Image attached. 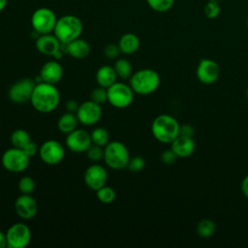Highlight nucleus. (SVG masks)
Instances as JSON below:
<instances>
[{"mask_svg": "<svg viewBox=\"0 0 248 248\" xmlns=\"http://www.w3.org/2000/svg\"><path fill=\"white\" fill-rule=\"evenodd\" d=\"M30 103L39 112L48 113L56 109L60 103V92L55 84L47 82L36 83Z\"/></svg>", "mask_w": 248, "mask_h": 248, "instance_id": "nucleus-1", "label": "nucleus"}, {"mask_svg": "<svg viewBox=\"0 0 248 248\" xmlns=\"http://www.w3.org/2000/svg\"><path fill=\"white\" fill-rule=\"evenodd\" d=\"M179 129L178 121L170 114L158 115L151 124L153 137L163 143H171L179 136Z\"/></svg>", "mask_w": 248, "mask_h": 248, "instance_id": "nucleus-2", "label": "nucleus"}, {"mask_svg": "<svg viewBox=\"0 0 248 248\" xmlns=\"http://www.w3.org/2000/svg\"><path fill=\"white\" fill-rule=\"evenodd\" d=\"M130 86L139 95H149L160 85V77L152 69H140L130 77Z\"/></svg>", "mask_w": 248, "mask_h": 248, "instance_id": "nucleus-3", "label": "nucleus"}, {"mask_svg": "<svg viewBox=\"0 0 248 248\" xmlns=\"http://www.w3.org/2000/svg\"><path fill=\"white\" fill-rule=\"evenodd\" d=\"M53 32L61 44H68L79 38L82 32V23L75 16H64L57 19Z\"/></svg>", "mask_w": 248, "mask_h": 248, "instance_id": "nucleus-4", "label": "nucleus"}, {"mask_svg": "<svg viewBox=\"0 0 248 248\" xmlns=\"http://www.w3.org/2000/svg\"><path fill=\"white\" fill-rule=\"evenodd\" d=\"M104 160L108 168L112 170H123L127 168L130 153L124 143L118 140H112L104 148Z\"/></svg>", "mask_w": 248, "mask_h": 248, "instance_id": "nucleus-5", "label": "nucleus"}, {"mask_svg": "<svg viewBox=\"0 0 248 248\" xmlns=\"http://www.w3.org/2000/svg\"><path fill=\"white\" fill-rule=\"evenodd\" d=\"M108 102L116 108H125L129 107L134 100L135 92L130 84L115 81L107 88Z\"/></svg>", "mask_w": 248, "mask_h": 248, "instance_id": "nucleus-6", "label": "nucleus"}, {"mask_svg": "<svg viewBox=\"0 0 248 248\" xmlns=\"http://www.w3.org/2000/svg\"><path fill=\"white\" fill-rule=\"evenodd\" d=\"M1 163L8 171L19 173L28 168L30 157L22 149L12 147L3 153Z\"/></svg>", "mask_w": 248, "mask_h": 248, "instance_id": "nucleus-7", "label": "nucleus"}, {"mask_svg": "<svg viewBox=\"0 0 248 248\" xmlns=\"http://www.w3.org/2000/svg\"><path fill=\"white\" fill-rule=\"evenodd\" d=\"M56 16L54 13L47 8H40L36 10L31 17L33 29L39 34H49L54 30L56 24Z\"/></svg>", "mask_w": 248, "mask_h": 248, "instance_id": "nucleus-8", "label": "nucleus"}, {"mask_svg": "<svg viewBox=\"0 0 248 248\" xmlns=\"http://www.w3.org/2000/svg\"><path fill=\"white\" fill-rule=\"evenodd\" d=\"M6 236L9 248H24L30 243L31 231L26 224L17 222L10 226Z\"/></svg>", "mask_w": 248, "mask_h": 248, "instance_id": "nucleus-9", "label": "nucleus"}, {"mask_svg": "<svg viewBox=\"0 0 248 248\" xmlns=\"http://www.w3.org/2000/svg\"><path fill=\"white\" fill-rule=\"evenodd\" d=\"M38 154L45 164L55 166L61 163L64 159L65 148L59 141L48 140L39 147Z\"/></svg>", "mask_w": 248, "mask_h": 248, "instance_id": "nucleus-10", "label": "nucleus"}, {"mask_svg": "<svg viewBox=\"0 0 248 248\" xmlns=\"http://www.w3.org/2000/svg\"><path fill=\"white\" fill-rule=\"evenodd\" d=\"M35 85V80L31 78H22L17 80L9 89V99L16 104H24L28 101L30 102Z\"/></svg>", "mask_w": 248, "mask_h": 248, "instance_id": "nucleus-11", "label": "nucleus"}, {"mask_svg": "<svg viewBox=\"0 0 248 248\" xmlns=\"http://www.w3.org/2000/svg\"><path fill=\"white\" fill-rule=\"evenodd\" d=\"M102 113L101 105L92 100L81 103L76 112L79 123L84 126H92L98 123L102 117Z\"/></svg>", "mask_w": 248, "mask_h": 248, "instance_id": "nucleus-12", "label": "nucleus"}, {"mask_svg": "<svg viewBox=\"0 0 248 248\" xmlns=\"http://www.w3.org/2000/svg\"><path fill=\"white\" fill-rule=\"evenodd\" d=\"M92 144L90 134L83 129H76L69 133L66 138V146L69 150L81 153L86 152L89 146Z\"/></svg>", "mask_w": 248, "mask_h": 248, "instance_id": "nucleus-13", "label": "nucleus"}, {"mask_svg": "<svg viewBox=\"0 0 248 248\" xmlns=\"http://www.w3.org/2000/svg\"><path fill=\"white\" fill-rule=\"evenodd\" d=\"M107 181L108 171L103 166L99 164H93L89 166L84 171V183L89 189L93 191H97L101 187L105 186Z\"/></svg>", "mask_w": 248, "mask_h": 248, "instance_id": "nucleus-14", "label": "nucleus"}, {"mask_svg": "<svg viewBox=\"0 0 248 248\" xmlns=\"http://www.w3.org/2000/svg\"><path fill=\"white\" fill-rule=\"evenodd\" d=\"M219 65L214 60L208 58L200 60L196 70V75L202 83L211 84L215 82L219 78Z\"/></svg>", "mask_w": 248, "mask_h": 248, "instance_id": "nucleus-15", "label": "nucleus"}, {"mask_svg": "<svg viewBox=\"0 0 248 248\" xmlns=\"http://www.w3.org/2000/svg\"><path fill=\"white\" fill-rule=\"evenodd\" d=\"M15 210L21 219L30 220L37 214L38 204L30 194H21L15 202Z\"/></svg>", "mask_w": 248, "mask_h": 248, "instance_id": "nucleus-16", "label": "nucleus"}, {"mask_svg": "<svg viewBox=\"0 0 248 248\" xmlns=\"http://www.w3.org/2000/svg\"><path fill=\"white\" fill-rule=\"evenodd\" d=\"M39 76L44 82L56 84L63 77V68L57 60H50L42 66Z\"/></svg>", "mask_w": 248, "mask_h": 248, "instance_id": "nucleus-17", "label": "nucleus"}, {"mask_svg": "<svg viewBox=\"0 0 248 248\" xmlns=\"http://www.w3.org/2000/svg\"><path fill=\"white\" fill-rule=\"evenodd\" d=\"M60 48L64 53H67L76 59L85 58L88 56L90 52L89 44L86 41L79 38L68 44H61Z\"/></svg>", "mask_w": 248, "mask_h": 248, "instance_id": "nucleus-18", "label": "nucleus"}, {"mask_svg": "<svg viewBox=\"0 0 248 248\" xmlns=\"http://www.w3.org/2000/svg\"><path fill=\"white\" fill-rule=\"evenodd\" d=\"M61 43L55 35L43 34L36 40V47L39 52L45 55L52 56L58 49H60Z\"/></svg>", "mask_w": 248, "mask_h": 248, "instance_id": "nucleus-19", "label": "nucleus"}, {"mask_svg": "<svg viewBox=\"0 0 248 248\" xmlns=\"http://www.w3.org/2000/svg\"><path fill=\"white\" fill-rule=\"evenodd\" d=\"M195 141L193 138L178 136L171 142V149L178 158H186L191 156L195 151Z\"/></svg>", "mask_w": 248, "mask_h": 248, "instance_id": "nucleus-20", "label": "nucleus"}, {"mask_svg": "<svg viewBox=\"0 0 248 248\" xmlns=\"http://www.w3.org/2000/svg\"><path fill=\"white\" fill-rule=\"evenodd\" d=\"M117 78L118 77L114 68L108 65L100 67L96 73V81L99 86L104 88H108L110 85H112L116 81Z\"/></svg>", "mask_w": 248, "mask_h": 248, "instance_id": "nucleus-21", "label": "nucleus"}, {"mask_svg": "<svg viewBox=\"0 0 248 248\" xmlns=\"http://www.w3.org/2000/svg\"><path fill=\"white\" fill-rule=\"evenodd\" d=\"M120 52L124 54H133L140 47V39L133 33L124 34L118 42Z\"/></svg>", "mask_w": 248, "mask_h": 248, "instance_id": "nucleus-22", "label": "nucleus"}, {"mask_svg": "<svg viewBox=\"0 0 248 248\" xmlns=\"http://www.w3.org/2000/svg\"><path fill=\"white\" fill-rule=\"evenodd\" d=\"M78 123L79 121L77 117V114L67 111L59 117L57 121V128L61 133L68 135L69 133L77 129Z\"/></svg>", "mask_w": 248, "mask_h": 248, "instance_id": "nucleus-23", "label": "nucleus"}, {"mask_svg": "<svg viewBox=\"0 0 248 248\" xmlns=\"http://www.w3.org/2000/svg\"><path fill=\"white\" fill-rule=\"evenodd\" d=\"M30 141H31L30 135L24 129H16L11 135V142L14 147L22 149Z\"/></svg>", "mask_w": 248, "mask_h": 248, "instance_id": "nucleus-24", "label": "nucleus"}, {"mask_svg": "<svg viewBox=\"0 0 248 248\" xmlns=\"http://www.w3.org/2000/svg\"><path fill=\"white\" fill-rule=\"evenodd\" d=\"M113 68L117 77L122 79H128L132 76V65L130 61L125 58L117 59Z\"/></svg>", "mask_w": 248, "mask_h": 248, "instance_id": "nucleus-25", "label": "nucleus"}, {"mask_svg": "<svg viewBox=\"0 0 248 248\" xmlns=\"http://www.w3.org/2000/svg\"><path fill=\"white\" fill-rule=\"evenodd\" d=\"M216 231V224L210 219H203L197 226V233L201 237H210Z\"/></svg>", "mask_w": 248, "mask_h": 248, "instance_id": "nucleus-26", "label": "nucleus"}, {"mask_svg": "<svg viewBox=\"0 0 248 248\" xmlns=\"http://www.w3.org/2000/svg\"><path fill=\"white\" fill-rule=\"evenodd\" d=\"M90 136H91V140H92V143L94 144H97V145H100V146H103L105 147L109 141V135L107 131V129L103 128V127H98V128H95L91 133H90Z\"/></svg>", "mask_w": 248, "mask_h": 248, "instance_id": "nucleus-27", "label": "nucleus"}, {"mask_svg": "<svg viewBox=\"0 0 248 248\" xmlns=\"http://www.w3.org/2000/svg\"><path fill=\"white\" fill-rule=\"evenodd\" d=\"M96 196L98 198V200L102 202V203H105V204H108V203H111L114 202L115 200V197H116V194H115V191L114 189H112L111 187L109 186H103L101 187L100 189H98L96 191Z\"/></svg>", "mask_w": 248, "mask_h": 248, "instance_id": "nucleus-28", "label": "nucleus"}, {"mask_svg": "<svg viewBox=\"0 0 248 248\" xmlns=\"http://www.w3.org/2000/svg\"><path fill=\"white\" fill-rule=\"evenodd\" d=\"M148 6L158 13H165L171 9L174 0H146Z\"/></svg>", "mask_w": 248, "mask_h": 248, "instance_id": "nucleus-29", "label": "nucleus"}, {"mask_svg": "<svg viewBox=\"0 0 248 248\" xmlns=\"http://www.w3.org/2000/svg\"><path fill=\"white\" fill-rule=\"evenodd\" d=\"M17 186L21 194H31L35 190V181L31 176H22L19 179Z\"/></svg>", "mask_w": 248, "mask_h": 248, "instance_id": "nucleus-30", "label": "nucleus"}, {"mask_svg": "<svg viewBox=\"0 0 248 248\" xmlns=\"http://www.w3.org/2000/svg\"><path fill=\"white\" fill-rule=\"evenodd\" d=\"M87 158L92 162H99L104 159V148L103 146L92 143L86 150Z\"/></svg>", "mask_w": 248, "mask_h": 248, "instance_id": "nucleus-31", "label": "nucleus"}, {"mask_svg": "<svg viewBox=\"0 0 248 248\" xmlns=\"http://www.w3.org/2000/svg\"><path fill=\"white\" fill-rule=\"evenodd\" d=\"M220 12H221L220 4L212 1H207L203 7L204 16L209 19H214L218 17V16L220 15Z\"/></svg>", "mask_w": 248, "mask_h": 248, "instance_id": "nucleus-32", "label": "nucleus"}, {"mask_svg": "<svg viewBox=\"0 0 248 248\" xmlns=\"http://www.w3.org/2000/svg\"><path fill=\"white\" fill-rule=\"evenodd\" d=\"M90 100H92L93 102H95L99 105H102L105 102H108L107 88L99 86V87L93 89L90 94Z\"/></svg>", "mask_w": 248, "mask_h": 248, "instance_id": "nucleus-33", "label": "nucleus"}, {"mask_svg": "<svg viewBox=\"0 0 248 248\" xmlns=\"http://www.w3.org/2000/svg\"><path fill=\"white\" fill-rule=\"evenodd\" d=\"M145 167V161L140 156H135L133 158H130L129 163L127 165V168L132 172H140Z\"/></svg>", "mask_w": 248, "mask_h": 248, "instance_id": "nucleus-34", "label": "nucleus"}, {"mask_svg": "<svg viewBox=\"0 0 248 248\" xmlns=\"http://www.w3.org/2000/svg\"><path fill=\"white\" fill-rule=\"evenodd\" d=\"M177 158L178 157L176 156V154L174 153V151L171 148L168 149V150H165L161 154V161L165 165H172L176 161Z\"/></svg>", "mask_w": 248, "mask_h": 248, "instance_id": "nucleus-35", "label": "nucleus"}, {"mask_svg": "<svg viewBox=\"0 0 248 248\" xmlns=\"http://www.w3.org/2000/svg\"><path fill=\"white\" fill-rule=\"evenodd\" d=\"M120 52V49H119V46L118 45H114V44H109L108 45L105 49H104V53L105 55L109 58V59H112V58H115L118 56Z\"/></svg>", "mask_w": 248, "mask_h": 248, "instance_id": "nucleus-36", "label": "nucleus"}, {"mask_svg": "<svg viewBox=\"0 0 248 248\" xmlns=\"http://www.w3.org/2000/svg\"><path fill=\"white\" fill-rule=\"evenodd\" d=\"M194 135H195V129L193 126H191L189 124L180 125L179 136L186 137V138H193Z\"/></svg>", "mask_w": 248, "mask_h": 248, "instance_id": "nucleus-37", "label": "nucleus"}, {"mask_svg": "<svg viewBox=\"0 0 248 248\" xmlns=\"http://www.w3.org/2000/svg\"><path fill=\"white\" fill-rule=\"evenodd\" d=\"M22 150L31 158V157H33L34 155H36V153L39 152V147L37 146V144H36L35 142H33V141L31 140L29 143H27V144L22 148Z\"/></svg>", "mask_w": 248, "mask_h": 248, "instance_id": "nucleus-38", "label": "nucleus"}, {"mask_svg": "<svg viewBox=\"0 0 248 248\" xmlns=\"http://www.w3.org/2000/svg\"><path fill=\"white\" fill-rule=\"evenodd\" d=\"M78 106H79V105L77 103L76 100H68L67 103H66V105H65L67 111H69V112H74V113L77 112V110H78Z\"/></svg>", "mask_w": 248, "mask_h": 248, "instance_id": "nucleus-39", "label": "nucleus"}, {"mask_svg": "<svg viewBox=\"0 0 248 248\" xmlns=\"http://www.w3.org/2000/svg\"><path fill=\"white\" fill-rule=\"evenodd\" d=\"M241 191L243 195L248 199V175H246L241 182Z\"/></svg>", "mask_w": 248, "mask_h": 248, "instance_id": "nucleus-40", "label": "nucleus"}, {"mask_svg": "<svg viewBox=\"0 0 248 248\" xmlns=\"http://www.w3.org/2000/svg\"><path fill=\"white\" fill-rule=\"evenodd\" d=\"M4 247H8L7 236H6V232H3L2 231H0V248H4Z\"/></svg>", "mask_w": 248, "mask_h": 248, "instance_id": "nucleus-41", "label": "nucleus"}, {"mask_svg": "<svg viewBox=\"0 0 248 248\" xmlns=\"http://www.w3.org/2000/svg\"><path fill=\"white\" fill-rule=\"evenodd\" d=\"M63 54H64V52L61 50V48L60 49H58L52 56H53V58L55 59V60H57V61H59L60 59H62V57H63Z\"/></svg>", "mask_w": 248, "mask_h": 248, "instance_id": "nucleus-42", "label": "nucleus"}, {"mask_svg": "<svg viewBox=\"0 0 248 248\" xmlns=\"http://www.w3.org/2000/svg\"><path fill=\"white\" fill-rule=\"evenodd\" d=\"M7 4V0H0V12L6 7Z\"/></svg>", "mask_w": 248, "mask_h": 248, "instance_id": "nucleus-43", "label": "nucleus"}, {"mask_svg": "<svg viewBox=\"0 0 248 248\" xmlns=\"http://www.w3.org/2000/svg\"><path fill=\"white\" fill-rule=\"evenodd\" d=\"M208 1H212V2H215V3L220 4V3H222V2H223V1H225V0H208Z\"/></svg>", "mask_w": 248, "mask_h": 248, "instance_id": "nucleus-44", "label": "nucleus"}, {"mask_svg": "<svg viewBox=\"0 0 248 248\" xmlns=\"http://www.w3.org/2000/svg\"><path fill=\"white\" fill-rule=\"evenodd\" d=\"M246 96H247V98H248V88H247V91H246Z\"/></svg>", "mask_w": 248, "mask_h": 248, "instance_id": "nucleus-45", "label": "nucleus"}, {"mask_svg": "<svg viewBox=\"0 0 248 248\" xmlns=\"http://www.w3.org/2000/svg\"><path fill=\"white\" fill-rule=\"evenodd\" d=\"M247 27H248V17H247Z\"/></svg>", "mask_w": 248, "mask_h": 248, "instance_id": "nucleus-46", "label": "nucleus"}]
</instances>
